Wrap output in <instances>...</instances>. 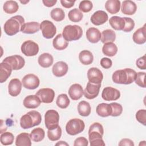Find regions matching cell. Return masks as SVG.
I'll return each instance as SVG.
<instances>
[{
  "instance_id": "1",
  "label": "cell",
  "mask_w": 146,
  "mask_h": 146,
  "mask_svg": "<svg viewBox=\"0 0 146 146\" xmlns=\"http://www.w3.org/2000/svg\"><path fill=\"white\" fill-rule=\"evenodd\" d=\"M104 129L103 125L98 122L92 124L88 130V139L91 146H104L103 140Z\"/></svg>"
},
{
  "instance_id": "2",
  "label": "cell",
  "mask_w": 146,
  "mask_h": 146,
  "mask_svg": "<svg viewBox=\"0 0 146 146\" xmlns=\"http://www.w3.org/2000/svg\"><path fill=\"white\" fill-rule=\"evenodd\" d=\"M136 72L129 68L115 71L112 76V81L115 83L129 84L133 83L136 78Z\"/></svg>"
},
{
  "instance_id": "3",
  "label": "cell",
  "mask_w": 146,
  "mask_h": 146,
  "mask_svg": "<svg viewBox=\"0 0 146 146\" xmlns=\"http://www.w3.org/2000/svg\"><path fill=\"white\" fill-rule=\"evenodd\" d=\"M25 23V19L21 15H18L12 17L5 23L4 31L7 35H14L21 31V29Z\"/></svg>"
},
{
  "instance_id": "4",
  "label": "cell",
  "mask_w": 146,
  "mask_h": 146,
  "mask_svg": "<svg viewBox=\"0 0 146 146\" xmlns=\"http://www.w3.org/2000/svg\"><path fill=\"white\" fill-rule=\"evenodd\" d=\"M41 121V114L36 111L32 110L21 117L20 125L23 129H29L39 125Z\"/></svg>"
},
{
  "instance_id": "5",
  "label": "cell",
  "mask_w": 146,
  "mask_h": 146,
  "mask_svg": "<svg viewBox=\"0 0 146 146\" xmlns=\"http://www.w3.org/2000/svg\"><path fill=\"white\" fill-rule=\"evenodd\" d=\"M83 35V30L80 26L78 25H67L62 32V35L67 41H74L79 39Z\"/></svg>"
},
{
  "instance_id": "6",
  "label": "cell",
  "mask_w": 146,
  "mask_h": 146,
  "mask_svg": "<svg viewBox=\"0 0 146 146\" xmlns=\"http://www.w3.org/2000/svg\"><path fill=\"white\" fill-rule=\"evenodd\" d=\"M85 128L84 121L78 118H74L70 120L66 124V132L72 136L78 135L82 132Z\"/></svg>"
},
{
  "instance_id": "7",
  "label": "cell",
  "mask_w": 146,
  "mask_h": 146,
  "mask_svg": "<svg viewBox=\"0 0 146 146\" xmlns=\"http://www.w3.org/2000/svg\"><path fill=\"white\" fill-rule=\"evenodd\" d=\"M59 115L54 110H50L46 111L44 115V124L48 129H51L59 125Z\"/></svg>"
},
{
  "instance_id": "8",
  "label": "cell",
  "mask_w": 146,
  "mask_h": 146,
  "mask_svg": "<svg viewBox=\"0 0 146 146\" xmlns=\"http://www.w3.org/2000/svg\"><path fill=\"white\" fill-rule=\"evenodd\" d=\"M21 52L25 56H35L39 52V48L38 44L35 42L28 40L25 41L21 47Z\"/></svg>"
},
{
  "instance_id": "9",
  "label": "cell",
  "mask_w": 146,
  "mask_h": 146,
  "mask_svg": "<svg viewBox=\"0 0 146 146\" xmlns=\"http://www.w3.org/2000/svg\"><path fill=\"white\" fill-rule=\"evenodd\" d=\"M40 29L42 35L46 39L52 38L56 33V28L54 23L48 21L44 20L40 24Z\"/></svg>"
},
{
  "instance_id": "10",
  "label": "cell",
  "mask_w": 146,
  "mask_h": 146,
  "mask_svg": "<svg viewBox=\"0 0 146 146\" xmlns=\"http://www.w3.org/2000/svg\"><path fill=\"white\" fill-rule=\"evenodd\" d=\"M2 62L8 63L13 70H18L22 68L25 64L24 58L19 55H14L5 58Z\"/></svg>"
},
{
  "instance_id": "11",
  "label": "cell",
  "mask_w": 146,
  "mask_h": 146,
  "mask_svg": "<svg viewBox=\"0 0 146 146\" xmlns=\"http://www.w3.org/2000/svg\"><path fill=\"white\" fill-rule=\"evenodd\" d=\"M22 83L25 88L34 90L39 86L40 80L36 75L33 74H29L22 78Z\"/></svg>"
},
{
  "instance_id": "12",
  "label": "cell",
  "mask_w": 146,
  "mask_h": 146,
  "mask_svg": "<svg viewBox=\"0 0 146 146\" xmlns=\"http://www.w3.org/2000/svg\"><path fill=\"white\" fill-rule=\"evenodd\" d=\"M42 103H51L55 97V91L50 88H43L39 90L35 94Z\"/></svg>"
},
{
  "instance_id": "13",
  "label": "cell",
  "mask_w": 146,
  "mask_h": 146,
  "mask_svg": "<svg viewBox=\"0 0 146 146\" xmlns=\"http://www.w3.org/2000/svg\"><path fill=\"white\" fill-rule=\"evenodd\" d=\"M100 87L101 84H93L88 82L83 91L84 97L88 99H93L96 98L99 94Z\"/></svg>"
},
{
  "instance_id": "14",
  "label": "cell",
  "mask_w": 146,
  "mask_h": 146,
  "mask_svg": "<svg viewBox=\"0 0 146 146\" xmlns=\"http://www.w3.org/2000/svg\"><path fill=\"white\" fill-rule=\"evenodd\" d=\"M120 97V91L111 87H105L102 93V98L106 101H112L119 99Z\"/></svg>"
},
{
  "instance_id": "15",
  "label": "cell",
  "mask_w": 146,
  "mask_h": 146,
  "mask_svg": "<svg viewBox=\"0 0 146 146\" xmlns=\"http://www.w3.org/2000/svg\"><path fill=\"white\" fill-rule=\"evenodd\" d=\"M87 78L89 82L93 84H101L103 79L102 72L96 67H92L87 71Z\"/></svg>"
},
{
  "instance_id": "16",
  "label": "cell",
  "mask_w": 146,
  "mask_h": 146,
  "mask_svg": "<svg viewBox=\"0 0 146 146\" xmlns=\"http://www.w3.org/2000/svg\"><path fill=\"white\" fill-rule=\"evenodd\" d=\"M108 19V14L103 10L95 11L91 17V23L96 26H100L105 23Z\"/></svg>"
},
{
  "instance_id": "17",
  "label": "cell",
  "mask_w": 146,
  "mask_h": 146,
  "mask_svg": "<svg viewBox=\"0 0 146 146\" xmlns=\"http://www.w3.org/2000/svg\"><path fill=\"white\" fill-rule=\"evenodd\" d=\"M22 85V82L18 78L12 79L8 85L9 94L12 96H17L21 92Z\"/></svg>"
},
{
  "instance_id": "18",
  "label": "cell",
  "mask_w": 146,
  "mask_h": 146,
  "mask_svg": "<svg viewBox=\"0 0 146 146\" xmlns=\"http://www.w3.org/2000/svg\"><path fill=\"white\" fill-rule=\"evenodd\" d=\"M68 70V66L67 64L63 61H59L53 65L52 72L55 76L62 77L67 74Z\"/></svg>"
},
{
  "instance_id": "19",
  "label": "cell",
  "mask_w": 146,
  "mask_h": 146,
  "mask_svg": "<svg viewBox=\"0 0 146 146\" xmlns=\"http://www.w3.org/2000/svg\"><path fill=\"white\" fill-rule=\"evenodd\" d=\"M68 95L70 98L73 100L80 99L83 95V90L82 86L78 83L72 84L68 89Z\"/></svg>"
},
{
  "instance_id": "20",
  "label": "cell",
  "mask_w": 146,
  "mask_h": 146,
  "mask_svg": "<svg viewBox=\"0 0 146 146\" xmlns=\"http://www.w3.org/2000/svg\"><path fill=\"white\" fill-rule=\"evenodd\" d=\"M40 100L36 95H30L26 96L23 100V106L28 109H35L40 104Z\"/></svg>"
},
{
  "instance_id": "21",
  "label": "cell",
  "mask_w": 146,
  "mask_h": 146,
  "mask_svg": "<svg viewBox=\"0 0 146 146\" xmlns=\"http://www.w3.org/2000/svg\"><path fill=\"white\" fill-rule=\"evenodd\" d=\"M120 7L121 12L124 14L129 15L134 14L137 10V6L136 3L130 0L124 1Z\"/></svg>"
},
{
  "instance_id": "22",
  "label": "cell",
  "mask_w": 146,
  "mask_h": 146,
  "mask_svg": "<svg viewBox=\"0 0 146 146\" xmlns=\"http://www.w3.org/2000/svg\"><path fill=\"white\" fill-rule=\"evenodd\" d=\"M146 28L145 25L142 27H140L136 30L133 34L132 39L133 42L138 44H142L146 42Z\"/></svg>"
},
{
  "instance_id": "23",
  "label": "cell",
  "mask_w": 146,
  "mask_h": 146,
  "mask_svg": "<svg viewBox=\"0 0 146 146\" xmlns=\"http://www.w3.org/2000/svg\"><path fill=\"white\" fill-rule=\"evenodd\" d=\"M40 30V24L36 22H30L25 23L21 29V31L25 34H32L37 33Z\"/></svg>"
},
{
  "instance_id": "24",
  "label": "cell",
  "mask_w": 146,
  "mask_h": 146,
  "mask_svg": "<svg viewBox=\"0 0 146 146\" xmlns=\"http://www.w3.org/2000/svg\"><path fill=\"white\" fill-rule=\"evenodd\" d=\"M11 67L7 63L2 62L0 63V82L1 83L6 81L12 72Z\"/></svg>"
},
{
  "instance_id": "25",
  "label": "cell",
  "mask_w": 146,
  "mask_h": 146,
  "mask_svg": "<svg viewBox=\"0 0 146 146\" xmlns=\"http://www.w3.org/2000/svg\"><path fill=\"white\" fill-rule=\"evenodd\" d=\"M86 37L90 42L96 43L100 40L101 33L98 29L95 27H90L86 31Z\"/></svg>"
},
{
  "instance_id": "26",
  "label": "cell",
  "mask_w": 146,
  "mask_h": 146,
  "mask_svg": "<svg viewBox=\"0 0 146 146\" xmlns=\"http://www.w3.org/2000/svg\"><path fill=\"white\" fill-rule=\"evenodd\" d=\"M53 62L54 59L52 56L48 52L42 54L38 59V64L43 68L50 67L53 64Z\"/></svg>"
},
{
  "instance_id": "27",
  "label": "cell",
  "mask_w": 146,
  "mask_h": 146,
  "mask_svg": "<svg viewBox=\"0 0 146 146\" xmlns=\"http://www.w3.org/2000/svg\"><path fill=\"white\" fill-rule=\"evenodd\" d=\"M52 45L54 48L57 50H63L66 48L68 45L67 42L63 36L62 34H58L52 40Z\"/></svg>"
},
{
  "instance_id": "28",
  "label": "cell",
  "mask_w": 146,
  "mask_h": 146,
  "mask_svg": "<svg viewBox=\"0 0 146 146\" xmlns=\"http://www.w3.org/2000/svg\"><path fill=\"white\" fill-rule=\"evenodd\" d=\"M96 111V113L101 117H108L111 116L112 113L111 106L110 104L102 103L97 106Z\"/></svg>"
},
{
  "instance_id": "29",
  "label": "cell",
  "mask_w": 146,
  "mask_h": 146,
  "mask_svg": "<svg viewBox=\"0 0 146 146\" xmlns=\"http://www.w3.org/2000/svg\"><path fill=\"white\" fill-rule=\"evenodd\" d=\"M121 3L119 0H108L105 3L106 10L111 14L117 13L120 9Z\"/></svg>"
},
{
  "instance_id": "30",
  "label": "cell",
  "mask_w": 146,
  "mask_h": 146,
  "mask_svg": "<svg viewBox=\"0 0 146 146\" xmlns=\"http://www.w3.org/2000/svg\"><path fill=\"white\" fill-rule=\"evenodd\" d=\"M31 140L30 134L23 132L17 135L15 140V145L17 146H31Z\"/></svg>"
},
{
  "instance_id": "31",
  "label": "cell",
  "mask_w": 146,
  "mask_h": 146,
  "mask_svg": "<svg viewBox=\"0 0 146 146\" xmlns=\"http://www.w3.org/2000/svg\"><path fill=\"white\" fill-rule=\"evenodd\" d=\"M109 23L111 26L116 30H123L125 26V21L124 18L113 16L109 20Z\"/></svg>"
},
{
  "instance_id": "32",
  "label": "cell",
  "mask_w": 146,
  "mask_h": 146,
  "mask_svg": "<svg viewBox=\"0 0 146 146\" xmlns=\"http://www.w3.org/2000/svg\"><path fill=\"white\" fill-rule=\"evenodd\" d=\"M79 59L84 65H89L93 62L94 56L92 53L88 50H82L79 54Z\"/></svg>"
},
{
  "instance_id": "33",
  "label": "cell",
  "mask_w": 146,
  "mask_h": 146,
  "mask_svg": "<svg viewBox=\"0 0 146 146\" xmlns=\"http://www.w3.org/2000/svg\"><path fill=\"white\" fill-rule=\"evenodd\" d=\"M117 47L113 42H108L104 43L102 47L103 53L107 56H113L117 52Z\"/></svg>"
},
{
  "instance_id": "34",
  "label": "cell",
  "mask_w": 146,
  "mask_h": 146,
  "mask_svg": "<svg viewBox=\"0 0 146 146\" xmlns=\"http://www.w3.org/2000/svg\"><path fill=\"white\" fill-rule=\"evenodd\" d=\"M101 41L103 43L113 42L116 39V34L111 29H106L101 33Z\"/></svg>"
},
{
  "instance_id": "35",
  "label": "cell",
  "mask_w": 146,
  "mask_h": 146,
  "mask_svg": "<svg viewBox=\"0 0 146 146\" xmlns=\"http://www.w3.org/2000/svg\"><path fill=\"white\" fill-rule=\"evenodd\" d=\"M91 108L88 102L86 101H81L78 105V111L79 114L84 117H86L90 115L91 113Z\"/></svg>"
},
{
  "instance_id": "36",
  "label": "cell",
  "mask_w": 146,
  "mask_h": 146,
  "mask_svg": "<svg viewBox=\"0 0 146 146\" xmlns=\"http://www.w3.org/2000/svg\"><path fill=\"white\" fill-rule=\"evenodd\" d=\"M19 9L18 3L15 1H7L3 6V11L7 14H14Z\"/></svg>"
},
{
  "instance_id": "37",
  "label": "cell",
  "mask_w": 146,
  "mask_h": 146,
  "mask_svg": "<svg viewBox=\"0 0 146 146\" xmlns=\"http://www.w3.org/2000/svg\"><path fill=\"white\" fill-rule=\"evenodd\" d=\"M30 135L31 139L33 141L39 142L44 139L45 136V132L43 128L38 127L33 129Z\"/></svg>"
},
{
  "instance_id": "38",
  "label": "cell",
  "mask_w": 146,
  "mask_h": 146,
  "mask_svg": "<svg viewBox=\"0 0 146 146\" xmlns=\"http://www.w3.org/2000/svg\"><path fill=\"white\" fill-rule=\"evenodd\" d=\"M62 136V129L59 125L56 127L48 129L47 131V137L51 141H55L58 140Z\"/></svg>"
},
{
  "instance_id": "39",
  "label": "cell",
  "mask_w": 146,
  "mask_h": 146,
  "mask_svg": "<svg viewBox=\"0 0 146 146\" xmlns=\"http://www.w3.org/2000/svg\"><path fill=\"white\" fill-rule=\"evenodd\" d=\"M70 103V100L66 94H62L58 96L56 104L57 106L60 108L64 109L68 107Z\"/></svg>"
},
{
  "instance_id": "40",
  "label": "cell",
  "mask_w": 146,
  "mask_h": 146,
  "mask_svg": "<svg viewBox=\"0 0 146 146\" xmlns=\"http://www.w3.org/2000/svg\"><path fill=\"white\" fill-rule=\"evenodd\" d=\"M68 17L73 22H79L83 19V14L79 9L75 8L69 11Z\"/></svg>"
},
{
  "instance_id": "41",
  "label": "cell",
  "mask_w": 146,
  "mask_h": 146,
  "mask_svg": "<svg viewBox=\"0 0 146 146\" xmlns=\"http://www.w3.org/2000/svg\"><path fill=\"white\" fill-rule=\"evenodd\" d=\"M50 15L51 18L56 22H60L63 21L65 18V13L63 9L60 8L53 9L50 12Z\"/></svg>"
},
{
  "instance_id": "42",
  "label": "cell",
  "mask_w": 146,
  "mask_h": 146,
  "mask_svg": "<svg viewBox=\"0 0 146 146\" xmlns=\"http://www.w3.org/2000/svg\"><path fill=\"white\" fill-rule=\"evenodd\" d=\"M14 140V135L9 132H5L1 133L0 136L1 143L3 145H9L13 144Z\"/></svg>"
},
{
  "instance_id": "43",
  "label": "cell",
  "mask_w": 146,
  "mask_h": 146,
  "mask_svg": "<svg viewBox=\"0 0 146 146\" xmlns=\"http://www.w3.org/2000/svg\"><path fill=\"white\" fill-rule=\"evenodd\" d=\"M93 7V5L91 1L88 0L82 1L79 5V10L81 12L88 13L90 12Z\"/></svg>"
},
{
  "instance_id": "44",
  "label": "cell",
  "mask_w": 146,
  "mask_h": 146,
  "mask_svg": "<svg viewBox=\"0 0 146 146\" xmlns=\"http://www.w3.org/2000/svg\"><path fill=\"white\" fill-rule=\"evenodd\" d=\"M112 108V113L111 116L113 117H116L120 116L123 112L122 106L117 103L113 102L110 104Z\"/></svg>"
},
{
  "instance_id": "45",
  "label": "cell",
  "mask_w": 146,
  "mask_h": 146,
  "mask_svg": "<svg viewBox=\"0 0 146 146\" xmlns=\"http://www.w3.org/2000/svg\"><path fill=\"white\" fill-rule=\"evenodd\" d=\"M125 21V26L122 31L125 33L131 31L135 27V22L133 19L128 17H123Z\"/></svg>"
},
{
  "instance_id": "46",
  "label": "cell",
  "mask_w": 146,
  "mask_h": 146,
  "mask_svg": "<svg viewBox=\"0 0 146 146\" xmlns=\"http://www.w3.org/2000/svg\"><path fill=\"white\" fill-rule=\"evenodd\" d=\"M145 72H139L136 73V76L135 80L136 84L141 87L145 88Z\"/></svg>"
},
{
  "instance_id": "47",
  "label": "cell",
  "mask_w": 146,
  "mask_h": 146,
  "mask_svg": "<svg viewBox=\"0 0 146 146\" xmlns=\"http://www.w3.org/2000/svg\"><path fill=\"white\" fill-rule=\"evenodd\" d=\"M136 120L144 125H146V110L144 109L139 110L136 113Z\"/></svg>"
},
{
  "instance_id": "48",
  "label": "cell",
  "mask_w": 146,
  "mask_h": 146,
  "mask_svg": "<svg viewBox=\"0 0 146 146\" xmlns=\"http://www.w3.org/2000/svg\"><path fill=\"white\" fill-rule=\"evenodd\" d=\"M88 141L84 137H79L76 138L74 142V146H87Z\"/></svg>"
},
{
  "instance_id": "49",
  "label": "cell",
  "mask_w": 146,
  "mask_h": 146,
  "mask_svg": "<svg viewBox=\"0 0 146 146\" xmlns=\"http://www.w3.org/2000/svg\"><path fill=\"white\" fill-rule=\"evenodd\" d=\"M136 64L139 68L141 70H145L146 69L145 55H144L143 56L137 59L136 62Z\"/></svg>"
},
{
  "instance_id": "50",
  "label": "cell",
  "mask_w": 146,
  "mask_h": 146,
  "mask_svg": "<svg viewBox=\"0 0 146 146\" xmlns=\"http://www.w3.org/2000/svg\"><path fill=\"white\" fill-rule=\"evenodd\" d=\"M100 65L105 69H108L111 67L112 65V60L108 58H103L100 60Z\"/></svg>"
},
{
  "instance_id": "51",
  "label": "cell",
  "mask_w": 146,
  "mask_h": 146,
  "mask_svg": "<svg viewBox=\"0 0 146 146\" xmlns=\"http://www.w3.org/2000/svg\"><path fill=\"white\" fill-rule=\"evenodd\" d=\"M134 143L133 141L129 139H127L124 138L121 139L120 142L119 143V146H134Z\"/></svg>"
},
{
  "instance_id": "52",
  "label": "cell",
  "mask_w": 146,
  "mask_h": 146,
  "mask_svg": "<svg viewBox=\"0 0 146 146\" xmlns=\"http://www.w3.org/2000/svg\"><path fill=\"white\" fill-rule=\"evenodd\" d=\"M60 3L63 7L69 9L72 7L75 2V1H66V0H60Z\"/></svg>"
},
{
  "instance_id": "53",
  "label": "cell",
  "mask_w": 146,
  "mask_h": 146,
  "mask_svg": "<svg viewBox=\"0 0 146 146\" xmlns=\"http://www.w3.org/2000/svg\"><path fill=\"white\" fill-rule=\"evenodd\" d=\"M42 2L45 6L50 7L55 5L57 2V1L56 0H43Z\"/></svg>"
},
{
  "instance_id": "54",
  "label": "cell",
  "mask_w": 146,
  "mask_h": 146,
  "mask_svg": "<svg viewBox=\"0 0 146 146\" xmlns=\"http://www.w3.org/2000/svg\"><path fill=\"white\" fill-rule=\"evenodd\" d=\"M55 145H66V146H68L69 144L68 143H67L66 141H59V142L56 143L55 144Z\"/></svg>"
},
{
  "instance_id": "55",
  "label": "cell",
  "mask_w": 146,
  "mask_h": 146,
  "mask_svg": "<svg viewBox=\"0 0 146 146\" xmlns=\"http://www.w3.org/2000/svg\"><path fill=\"white\" fill-rule=\"evenodd\" d=\"M139 145L140 146V145H144V146H145V145H146V144H145V141H142V142L141 141Z\"/></svg>"
},
{
  "instance_id": "56",
  "label": "cell",
  "mask_w": 146,
  "mask_h": 146,
  "mask_svg": "<svg viewBox=\"0 0 146 146\" xmlns=\"http://www.w3.org/2000/svg\"><path fill=\"white\" fill-rule=\"evenodd\" d=\"M20 2L21 3H23V4H26V3L29 2V1H20Z\"/></svg>"
}]
</instances>
